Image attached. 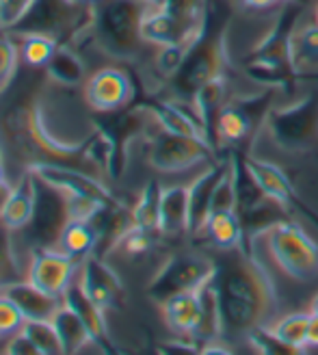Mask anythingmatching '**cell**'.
Returning a JSON list of instances; mask_svg holds the SVG:
<instances>
[{
    "instance_id": "cell-32",
    "label": "cell",
    "mask_w": 318,
    "mask_h": 355,
    "mask_svg": "<svg viewBox=\"0 0 318 355\" xmlns=\"http://www.w3.org/2000/svg\"><path fill=\"white\" fill-rule=\"evenodd\" d=\"M46 76L65 87H76L82 83L85 65L80 57L69 46H59L52 59L46 63Z\"/></svg>"
},
{
    "instance_id": "cell-3",
    "label": "cell",
    "mask_w": 318,
    "mask_h": 355,
    "mask_svg": "<svg viewBox=\"0 0 318 355\" xmlns=\"http://www.w3.org/2000/svg\"><path fill=\"white\" fill-rule=\"evenodd\" d=\"M229 26H232V9L223 0H210L197 37L188 46L178 72L169 78L171 92L180 100L191 102L206 83L227 74Z\"/></svg>"
},
{
    "instance_id": "cell-51",
    "label": "cell",
    "mask_w": 318,
    "mask_h": 355,
    "mask_svg": "<svg viewBox=\"0 0 318 355\" xmlns=\"http://www.w3.org/2000/svg\"><path fill=\"white\" fill-rule=\"evenodd\" d=\"M148 3H152V5H156V3H161V0H148Z\"/></svg>"
},
{
    "instance_id": "cell-8",
    "label": "cell",
    "mask_w": 318,
    "mask_h": 355,
    "mask_svg": "<svg viewBox=\"0 0 318 355\" xmlns=\"http://www.w3.org/2000/svg\"><path fill=\"white\" fill-rule=\"evenodd\" d=\"M264 128L284 152L297 154L314 148L318 144V94L310 92L288 106L273 109Z\"/></svg>"
},
{
    "instance_id": "cell-9",
    "label": "cell",
    "mask_w": 318,
    "mask_h": 355,
    "mask_svg": "<svg viewBox=\"0 0 318 355\" xmlns=\"http://www.w3.org/2000/svg\"><path fill=\"white\" fill-rule=\"evenodd\" d=\"M267 247L286 275L299 282H310L318 275V243L299 221L284 219L267 232Z\"/></svg>"
},
{
    "instance_id": "cell-41",
    "label": "cell",
    "mask_w": 318,
    "mask_h": 355,
    "mask_svg": "<svg viewBox=\"0 0 318 355\" xmlns=\"http://www.w3.org/2000/svg\"><path fill=\"white\" fill-rule=\"evenodd\" d=\"M245 340L258 353H294L290 347H286L277 338L271 327H256L254 331H249Z\"/></svg>"
},
{
    "instance_id": "cell-48",
    "label": "cell",
    "mask_w": 318,
    "mask_h": 355,
    "mask_svg": "<svg viewBox=\"0 0 318 355\" xmlns=\"http://www.w3.org/2000/svg\"><path fill=\"white\" fill-rule=\"evenodd\" d=\"M310 312H318V295L312 299V308H310Z\"/></svg>"
},
{
    "instance_id": "cell-45",
    "label": "cell",
    "mask_w": 318,
    "mask_h": 355,
    "mask_svg": "<svg viewBox=\"0 0 318 355\" xmlns=\"http://www.w3.org/2000/svg\"><path fill=\"white\" fill-rule=\"evenodd\" d=\"M308 347H318V312H310V327H308Z\"/></svg>"
},
{
    "instance_id": "cell-43",
    "label": "cell",
    "mask_w": 318,
    "mask_h": 355,
    "mask_svg": "<svg viewBox=\"0 0 318 355\" xmlns=\"http://www.w3.org/2000/svg\"><path fill=\"white\" fill-rule=\"evenodd\" d=\"M33 0H0V31H9L28 11Z\"/></svg>"
},
{
    "instance_id": "cell-7",
    "label": "cell",
    "mask_w": 318,
    "mask_h": 355,
    "mask_svg": "<svg viewBox=\"0 0 318 355\" xmlns=\"http://www.w3.org/2000/svg\"><path fill=\"white\" fill-rule=\"evenodd\" d=\"M94 5H80L74 0H33L28 11L7 33L11 37L46 35L59 46H69L82 31L91 28Z\"/></svg>"
},
{
    "instance_id": "cell-1",
    "label": "cell",
    "mask_w": 318,
    "mask_h": 355,
    "mask_svg": "<svg viewBox=\"0 0 318 355\" xmlns=\"http://www.w3.org/2000/svg\"><path fill=\"white\" fill-rule=\"evenodd\" d=\"M219 293L225 338H247L256 327H269L279 314V288L256 247L223 252L212 277Z\"/></svg>"
},
{
    "instance_id": "cell-17",
    "label": "cell",
    "mask_w": 318,
    "mask_h": 355,
    "mask_svg": "<svg viewBox=\"0 0 318 355\" xmlns=\"http://www.w3.org/2000/svg\"><path fill=\"white\" fill-rule=\"evenodd\" d=\"M134 98V87L126 72L117 67H104L87 80L85 100L94 111H117L128 106Z\"/></svg>"
},
{
    "instance_id": "cell-24",
    "label": "cell",
    "mask_w": 318,
    "mask_h": 355,
    "mask_svg": "<svg viewBox=\"0 0 318 355\" xmlns=\"http://www.w3.org/2000/svg\"><path fill=\"white\" fill-rule=\"evenodd\" d=\"M0 293L13 301L24 318H52L63 306V299L44 293L33 282H13Z\"/></svg>"
},
{
    "instance_id": "cell-2",
    "label": "cell",
    "mask_w": 318,
    "mask_h": 355,
    "mask_svg": "<svg viewBox=\"0 0 318 355\" xmlns=\"http://www.w3.org/2000/svg\"><path fill=\"white\" fill-rule=\"evenodd\" d=\"M0 128L15 152L26 165L33 163H57L82 169V163H94L89 154V141L69 144L50 128L42 98L35 92H20L11 96L0 115Z\"/></svg>"
},
{
    "instance_id": "cell-12",
    "label": "cell",
    "mask_w": 318,
    "mask_h": 355,
    "mask_svg": "<svg viewBox=\"0 0 318 355\" xmlns=\"http://www.w3.org/2000/svg\"><path fill=\"white\" fill-rule=\"evenodd\" d=\"M69 219V198L67 193L44 182L35 175V208L30 221L22 227L24 236L33 250H59V241Z\"/></svg>"
},
{
    "instance_id": "cell-5",
    "label": "cell",
    "mask_w": 318,
    "mask_h": 355,
    "mask_svg": "<svg viewBox=\"0 0 318 355\" xmlns=\"http://www.w3.org/2000/svg\"><path fill=\"white\" fill-rule=\"evenodd\" d=\"M148 0H98L94 3L91 35L98 48L113 59L130 61L139 55L141 24L150 11Z\"/></svg>"
},
{
    "instance_id": "cell-6",
    "label": "cell",
    "mask_w": 318,
    "mask_h": 355,
    "mask_svg": "<svg viewBox=\"0 0 318 355\" xmlns=\"http://www.w3.org/2000/svg\"><path fill=\"white\" fill-rule=\"evenodd\" d=\"M279 92L262 87V92L251 96H232L221 106L217 115V148L219 150H242L251 152L249 146L267 126L269 113Z\"/></svg>"
},
{
    "instance_id": "cell-28",
    "label": "cell",
    "mask_w": 318,
    "mask_h": 355,
    "mask_svg": "<svg viewBox=\"0 0 318 355\" xmlns=\"http://www.w3.org/2000/svg\"><path fill=\"white\" fill-rule=\"evenodd\" d=\"M202 234H206L210 245H215L221 252L245 247V230H242V221H240L236 210H227V212H217V215H212Z\"/></svg>"
},
{
    "instance_id": "cell-19",
    "label": "cell",
    "mask_w": 318,
    "mask_h": 355,
    "mask_svg": "<svg viewBox=\"0 0 318 355\" xmlns=\"http://www.w3.org/2000/svg\"><path fill=\"white\" fill-rule=\"evenodd\" d=\"M80 286L104 310H117L123 306L126 291H123V284H121L119 275L106 264V258L91 254L82 260Z\"/></svg>"
},
{
    "instance_id": "cell-10",
    "label": "cell",
    "mask_w": 318,
    "mask_h": 355,
    "mask_svg": "<svg viewBox=\"0 0 318 355\" xmlns=\"http://www.w3.org/2000/svg\"><path fill=\"white\" fill-rule=\"evenodd\" d=\"M217 273V260L208 258L200 252H180L173 254L165 264L156 271L148 286V297L154 304L163 306L171 297L197 291L202 284L212 279Z\"/></svg>"
},
{
    "instance_id": "cell-39",
    "label": "cell",
    "mask_w": 318,
    "mask_h": 355,
    "mask_svg": "<svg viewBox=\"0 0 318 355\" xmlns=\"http://www.w3.org/2000/svg\"><path fill=\"white\" fill-rule=\"evenodd\" d=\"M17 59H20V50L13 44L11 35L0 31V94L13 83V76L17 72Z\"/></svg>"
},
{
    "instance_id": "cell-38",
    "label": "cell",
    "mask_w": 318,
    "mask_h": 355,
    "mask_svg": "<svg viewBox=\"0 0 318 355\" xmlns=\"http://www.w3.org/2000/svg\"><path fill=\"white\" fill-rule=\"evenodd\" d=\"M11 232L3 221H0V291L7 288L9 284L17 282L20 275V264L15 260V247Z\"/></svg>"
},
{
    "instance_id": "cell-34",
    "label": "cell",
    "mask_w": 318,
    "mask_h": 355,
    "mask_svg": "<svg viewBox=\"0 0 318 355\" xmlns=\"http://www.w3.org/2000/svg\"><path fill=\"white\" fill-rule=\"evenodd\" d=\"M161 198L163 189L156 180L148 182L136 198V204L132 206V219L136 227L152 230L158 232V221H161Z\"/></svg>"
},
{
    "instance_id": "cell-47",
    "label": "cell",
    "mask_w": 318,
    "mask_h": 355,
    "mask_svg": "<svg viewBox=\"0 0 318 355\" xmlns=\"http://www.w3.org/2000/svg\"><path fill=\"white\" fill-rule=\"evenodd\" d=\"M11 193H13V187L9 184V180L0 182V219H3V215H5V208L11 200Z\"/></svg>"
},
{
    "instance_id": "cell-36",
    "label": "cell",
    "mask_w": 318,
    "mask_h": 355,
    "mask_svg": "<svg viewBox=\"0 0 318 355\" xmlns=\"http://www.w3.org/2000/svg\"><path fill=\"white\" fill-rule=\"evenodd\" d=\"M22 331L28 336V338L37 345V349L48 355H57V353H63V345H61V338L52 325L50 318H26L24 325H22Z\"/></svg>"
},
{
    "instance_id": "cell-26",
    "label": "cell",
    "mask_w": 318,
    "mask_h": 355,
    "mask_svg": "<svg viewBox=\"0 0 318 355\" xmlns=\"http://www.w3.org/2000/svg\"><path fill=\"white\" fill-rule=\"evenodd\" d=\"M158 234L169 239H180L188 234V189L184 187L163 189Z\"/></svg>"
},
{
    "instance_id": "cell-50",
    "label": "cell",
    "mask_w": 318,
    "mask_h": 355,
    "mask_svg": "<svg viewBox=\"0 0 318 355\" xmlns=\"http://www.w3.org/2000/svg\"><path fill=\"white\" fill-rule=\"evenodd\" d=\"M74 3H80V5H94L98 0H74Z\"/></svg>"
},
{
    "instance_id": "cell-40",
    "label": "cell",
    "mask_w": 318,
    "mask_h": 355,
    "mask_svg": "<svg viewBox=\"0 0 318 355\" xmlns=\"http://www.w3.org/2000/svg\"><path fill=\"white\" fill-rule=\"evenodd\" d=\"M156 234L158 232H152V230H143V227L132 225L126 232V236L119 241L117 250H121L126 256H143L152 250Z\"/></svg>"
},
{
    "instance_id": "cell-11",
    "label": "cell",
    "mask_w": 318,
    "mask_h": 355,
    "mask_svg": "<svg viewBox=\"0 0 318 355\" xmlns=\"http://www.w3.org/2000/svg\"><path fill=\"white\" fill-rule=\"evenodd\" d=\"M154 117L143 104H128L117 111H102L100 115H94V128L109 141L111 146V163H109V175L119 178L126 171L128 165V150L134 139L143 137L148 132V126Z\"/></svg>"
},
{
    "instance_id": "cell-4",
    "label": "cell",
    "mask_w": 318,
    "mask_h": 355,
    "mask_svg": "<svg viewBox=\"0 0 318 355\" xmlns=\"http://www.w3.org/2000/svg\"><path fill=\"white\" fill-rule=\"evenodd\" d=\"M303 13L299 3H290L275 17L267 35L245 57V74L260 87L292 94L297 87V69L292 65V35Z\"/></svg>"
},
{
    "instance_id": "cell-42",
    "label": "cell",
    "mask_w": 318,
    "mask_h": 355,
    "mask_svg": "<svg viewBox=\"0 0 318 355\" xmlns=\"http://www.w3.org/2000/svg\"><path fill=\"white\" fill-rule=\"evenodd\" d=\"M24 321L26 318L20 310H17V306L9 297L0 293V336H9V334L20 331Z\"/></svg>"
},
{
    "instance_id": "cell-29",
    "label": "cell",
    "mask_w": 318,
    "mask_h": 355,
    "mask_svg": "<svg viewBox=\"0 0 318 355\" xmlns=\"http://www.w3.org/2000/svg\"><path fill=\"white\" fill-rule=\"evenodd\" d=\"M33 208H35V173L26 169V173L13 187L11 200L0 221L9 230H22L33 217Z\"/></svg>"
},
{
    "instance_id": "cell-53",
    "label": "cell",
    "mask_w": 318,
    "mask_h": 355,
    "mask_svg": "<svg viewBox=\"0 0 318 355\" xmlns=\"http://www.w3.org/2000/svg\"><path fill=\"white\" fill-rule=\"evenodd\" d=\"M0 163H3V150H0Z\"/></svg>"
},
{
    "instance_id": "cell-14",
    "label": "cell",
    "mask_w": 318,
    "mask_h": 355,
    "mask_svg": "<svg viewBox=\"0 0 318 355\" xmlns=\"http://www.w3.org/2000/svg\"><path fill=\"white\" fill-rule=\"evenodd\" d=\"M240 156H242V163H245L247 171H249V175L254 178L256 187L267 195V198L275 200L277 204H281L288 210L301 212V215H306L318 227V215L301 202V198L297 195V191L290 182V178L275 163L262 161V158H256L251 152H242V150H240Z\"/></svg>"
},
{
    "instance_id": "cell-52",
    "label": "cell",
    "mask_w": 318,
    "mask_h": 355,
    "mask_svg": "<svg viewBox=\"0 0 318 355\" xmlns=\"http://www.w3.org/2000/svg\"><path fill=\"white\" fill-rule=\"evenodd\" d=\"M316 24H318V5H316Z\"/></svg>"
},
{
    "instance_id": "cell-15",
    "label": "cell",
    "mask_w": 318,
    "mask_h": 355,
    "mask_svg": "<svg viewBox=\"0 0 318 355\" xmlns=\"http://www.w3.org/2000/svg\"><path fill=\"white\" fill-rule=\"evenodd\" d=\"M78 269V260L67 256L61 250H33L30 266H28V282L42 288L44 293L63 299L65 291L72 286L74 273Z\"/></svg>"
},
{
    "instance_id": "cell-30",
    "label": "cell",
    "mask_w": 318,
    "mask_h": 355,
    "mask_svg": "<svg viewBox=\"0 0 318 355\" xmlns=\"http://www.w3.org/2000/svg\"><path fill=\"white\" fill-rule=\"evenodd\" d=\"M52 325H55L61 345H63V353H78L85 345L91 343L89 329L85 327V323L80 321V316L69 308V306H61L55 316L50 318Z\"/></svg>"
},
{
    "instance_id": "cell-46",
    "label": "cell",
    "mask_w": 318,
    "mask_h": 355,
    "mask_svg": "<svg viewBox=\"0 0 318 355\" xmlns=\"http://www.w3.org/2000/svg\"><path fill=\"white\" fill-rule=\"evenodd\" d=\"M279 3H288V0H240V5L249 9H269Z\"/></svg>"
},
{
    "instance_id": "cell-23",
    "label": "cell",
    "mask_w": 318,
    "mask_h": 355,
    "mask_svg": "<svg viewBox=\"0 0 318 355\" xmlns=\"http://www.w3.org/2000/svg\"><path fill=\"white\" fill-rule=\"evenodd\" d=\"M200 293V321L193 329L191 338L195 340L200 347L221 340L225 331H223V312H221V301L215 282L208 279L206 284L197 288Z\"/></svg>"
},
{
    "instance_id": "cell-16",
    "label": "cell",
    "mask_w": 318,
    "mask_h": 355,
    "mask_svg": "<svg viewBox=\"0 0 318 355\" xmlns=\"http://www.w3.org/2000/svg\"><path fill=\"white\" fill-rule=\"evenodd\" d=\"M26 169H30L44 182L57 187L69 195H82V198H94L104 204H113L117 198L104 187V182L96 180L94 175L85 173L78 167H67L57 163H33Z\"/></svg>"
},
{
    "instance_id": "cell-31",
    "label": "cell",
    "mask_w": 318,
    "mask_h": 355,
    "mask_svg": "<svg viewBox=\"0 0 318 355\" xmlns=\"http://www.w3.org/2000/svg\"><path fill=\"white\" fill-rule=\"evenodd\" d=\"M292 65L299 76L318 69V24L297 28L292 35Z\"/></svg>"
},
{
    "instance_id": "cell-18",
    "label": "cell",
    "mask_w": 318,
    "mask_h": 355,
    "mask_svg": "<svg viewBox=\"0 0 318 355\" xmlns=\"http://www.w3.org/2000/svg\"><path fill=\"white\" fill-rule=\"evenodd\" d=\"M229 161L232 156L217 158L204 173H200L195 180L191 182L188 189V234L200 236L204 232V227L210 219V206H212V195H215L217 184L221 182V178L225 175Z\"/></svg>"
},
{
    "instance_id": "cell-25",
    "label": "cell",
    "mask_w": 318,
    "mask_h": 355,
    "mask_svg": "<svg viewBox=\"0 0 318 355\" xmlns=\"http://www.w3.org/2000/svg\"><path fill=\"white\" fill-rule=\"evenodd\" d=\"M227 83H229L227 74L212 78L191 100L193 111H195L197 119L202 121V126H204V130H206V135L210 139V144L215 146V148H217V135H215L217 115L221 111V106L227 102Z\"/></svg>"
},
{
    "instance_id": "cell-35",
    "label": "cell",
    "mask_w": 318,
    "mask_h": 355,
    "mask_svg": "<svg viewBox=\"0 0 318 355\" xmlns=\"http://www.w3.org/2000/svg\"><path fill=\"white\" fill-rule=\"evenodd\" d=\"M273 329V334L284 343L286 347H290L294 353L306 351L308 347V327H310V312H294L288 314L284 318H279L273 325H269Z\"/></svg>"
},
{
    "instance_id": "cell-49",
    "label": "cell",
    "mask_w": 318,
    "mask_h": 355,
    "mask_svg": "<svg viewBox=\"0 0 318 355\" xmlns=\"http://www.w3.org/2000/svg\"><path fill=\"white\" fill-rule=\"evenodd\" d=\"M7 180V173H5V167H3V163H0V182H5Z\"/></svg>"
},
{
    "instance_id": "cell-37",
    "label": "cell",
    "mask_w": 318,
    "mask_h": 355,
    "mask_svg": "<svg viewBox=\"0 0 318 355\" xmlns=\"http://www.w3.org/2000/svg\"><path fill=\"white\" fill-rule=\"evenodd\" d=\"M20 40V57L28 67H46V63L59 48V44L52 37H46V35H24Z\"/></svg>"
},
{
    "instance_id": "cell-27",
    "label": "cell",
    "mask_w": 318,
    "mask_h": 355,
    "mask_svg": "<svg viewBox=\"0 0 318 355\" xmlns=\"http://www.w3.org/2000/svg\"><path fill=\"white\" fill-rule=\"evenodd\" d=\"M161 308L169 329L178 336H184V338H191L193 329H195L200 321V293L197 291L180 293L165 301Z\"/></svg>"
},
{
    "instance_id": "cell-22",
    "label": "cell",
    "mask_w": 318,
    "mask_h": 355,
    "mask_svg": "<svg viewBox=\"0 0 318 355\" xmlns=\"http://www.w3.org/2000/svg\"><path fill=\"white\" fill-rule=\"evenodd\" d=\"M141 104L150 111V115L154 117V121L161 126L163 130L175 132V135H186V137H200V139H208L202 121L197 119L195 111H186L184 106H180L173 100H165V98H156V96H148L141 100Z\"/></svg>"
},
{
    "instance_id": "cell-33",
    "label": "cell",
    "mask_w": 318,
    "mask_h": 355,
    "mask_svg": "<svg viewBox=\"0 0 318 355\" xmlns=\"http://www.w3.org/2000/svg\"><path fill=\"white\" fill-rule=\"evenodd\" d=\"M96 230L91 223L87 221H69L67 227L63 230V236L59 241V250L65 252L67 256H72L74 260L82 262L87 256H91L96 250Z\"/></svg>"
},
{
    "instance_id": "cell-20",
    "label": "cell",
    "mask_w": 318,
    "mask_h": 355,
    "mask_svg": "<svg viewBox=\"0 0 318 355\" xmlns=\"http://www.w3.org/2000/svg\"><path fill=\"white\" fill-rule=\"evenodd\" d=\"M63 304L72 308L80 321L85 323V327L89 329L91 336V343L102 351V353H115L117 347L109 334V325H106V318H104V308L100 304L85 293V288L80 286V282H72L63 295Z\"/></svg>"
},
{
    "instance_id": "cell-44",
    "label": "cell",
    "mask_w": 318,
    "mask_h": 355,
    "mask_svg": "<svg viewBox=\"0 0 318 355\" xmlns=\"http://www.w3.org/2000/svg\"><path fill=\"white\" fill-rule=\"evenodd\" d=\"M7 353H11V355H42V351L37 349V345H35L22 329L15 331V336L9 340Z\"/></svg>"
},
{
    "instance_id": "cell-13",
    "label": "cell",
    "mask_w": 318,
    "mask_h": 355,
    "mask_svg": "<svg viewBox=\"0 0 318 355\" xmlns=\"http://www.w3.org/2000/svg\"><path fill=\"white\" fill-rule=\"evenodd\" d=\"M219 150L206 139L158 130L148 144V163L163 173L186 171L202 163H215Z\"/></svg>"
},
{
    "instance_id": "cell-21",
    "label": "cell",
    "mask_w": 318,
    "mask_h": 355,
    "mask_svg": "<svg viewBox=\"0 0 318 355\" xmlns=\"http://www.w3.org/2000/svg\"><path fill=\"white\" fill-rule=\"evenodd\" d=\"M89 223L96 230V236H98L94 254L100 258H106L113 250H117L119 241L126 236V232L134 225L132 208H128L119 200L113 204H104Z\"/></svg>"
}]
</instances>
